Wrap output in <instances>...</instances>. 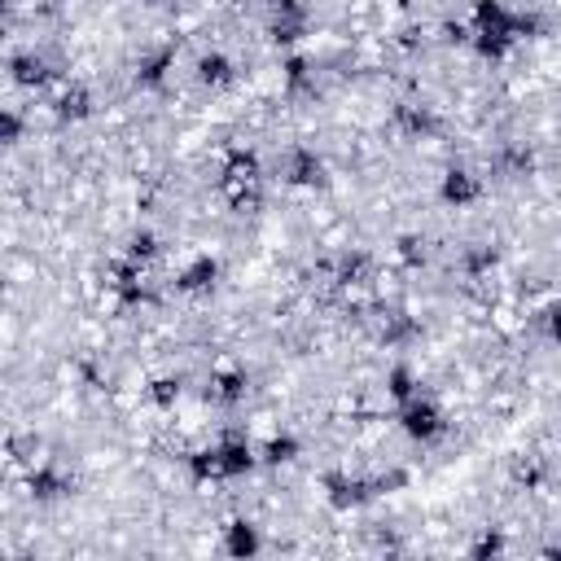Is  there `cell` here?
Returning <instances> with one entry per match:
<instances>
[{
	"mask_svg": "<svg viewBox=\"0 0 561 561\" xmlns=\"http://www.w3.org/2000/svg\"><path fill=\"white\" fill-rule=\"evenodd\" d=\"M403 425H408V435H413V439H435L439 435V413H435V408H430V403H408L403 408Z\"/></svg>",
	"mask_w": 561,
	"mask_h": 561,
	"instance_id": "cell-1",
	"label": "cell"
},
{
	"mask_svg": "<svg viewBox=\"0 0 561 561\" xmlns=\"http://www.w3.org/2000/svg\"><path fill=\"white\" fill-rule=\"evenodd\" d=\"M233 552H254L259 548V540H254V530L250 526H233V544H228Z\"/></svg>",
	"mask_w": 561,
	"mask_h": 561,
	"instance_id": "cell-2",
	"label": "cell"
},
{
	"mask_svg": "<svg viewBox=\"0 0 561 561\" xmlns=\"http://www.w3.org/2000/svg\"><path fill=\"white\" fill-rule=\"evenodd\" d=\"M443 193H447L452 202H465V197H469L474 189H469V180H465L461 171H452V175H447V189H443Z\"/></svg>",
	"mask_w": 561,
	"mask_h": 561,
	"instance_id": "cell-3",
	"label": "cell"
}]
</instances>
